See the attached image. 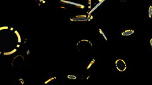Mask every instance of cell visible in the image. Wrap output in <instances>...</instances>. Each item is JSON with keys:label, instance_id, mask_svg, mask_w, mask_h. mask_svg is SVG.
Wrapping results in <instances>:
<instances>
[{"label": "cell", "instance_id": "1", "mask_svg": "<svg viewBox=\"0 0 152 85\" xmlns=\"http://www.w3.org/2000/svg\"><path fill=\"white\" fill-rule=\"evenodd\" d=\"M1 52L4 55H10L17 51L21 43V36L17 31L8 26L1 27Z\"/></svg>", "mask_w": 152, "mask_h": 85}, {"label": "cell", "instance_id": "2", "mask_svg": "<svg viewBox=\"0 0 152 85\" xmlns=\"http://www.w3.org/2000/svg\"><path fill=\"white\" fill-rule=\"evenodd\" d=\"M92 48H93V44L88 40H81L77 43V50L81 52H89Z\"/></svg>", "mask_w": 152, "mask_h": 85}, {"label": "cell", "instance_id": "3", "mask_svg": "<svg viewBox=\"0 0 152 85\" xmlns=\"http://www.w3.org/2000/svg\"><path fill=\"white\" fill-rule=\"evenodd\" d=\"M24 62V57L22 55H17L12 60V65L14 68H18L21 67Z\"/></svg>", "mask_w": 152, "mask_h": 85}, {"label": "cell", "instance_id": "4", "mask_svg": "<svg viewBox=\"0 0 152 85\" xmlns=\"http://www.w3.org/2000/svg\"><path fill=\"white\" fill-rule=\"evenodd\" d=\"M115 65H116V68H117L119 72L125 71L126 68V62L122 59L117 60L115 62Z\"/></svg>", "mask_w": 152, "mask_h": 85}, {"label": "cell", "instance_id": "5", "mask_svg": "<svg viewBox=\"0 0 152 85\" xmlns=\"http://www.w3.org/2000/svg\"><path fill=\"white\" fill-rule=\"evenodd\" d=\"M76 19H71L72 21H89L91 19L90 17H87V16H79V17H76Z\"/></svg>", "mask_w": 152, "mask_h": 85}, {"label": "cell", "instance_id": "6", "mask_svg": "<svg viewBox=\"0 0 152 85\" xmlns=\"http://www.w3.org/2000/svg\"><path fill=\"white\" fill-rule=\"evenodd\" d=\"M133 33H134L133 30H126V31H124V32H122V36H129V35H132Z\"/></svg>", "mask_w": 152, "mask_h": 85}, {"label": "cell", "instance_id": "7", "mask_svg": "<svg viewBox=\"0 0 152 85\" xmlns=\"http://www.w3.org/2000/svg\"><path fill=\"white\" fill-rule=\"evenodd\" d=\"M68 78H71V79H75L76 78V77H75V76H70V75L68 76Z\"/></svg>", "mask_w": 152, "mask_h": 85}, {"label": "cell", "instance_id": "8", "mask_svg": "<svg viewBox=\"0 0 152 85\" xmlns=\"http://www.w3.org/2000/svg\"><path fill=\"white\" fill-rule=\"evenodd\" d=\"M119 1H121V2H126V1H128L129 0H119Z\"/></svg>", "mask_w": 152, "mask_h": 85}, {"label": "cell", "instance_id": "9", "mask_svg": "<svg viewBox=\"0 0 152 85\" xmlns=\"http://www.w3.org/2000/svg\"><path fill=\"white\" fill-rule=\"evenodd\" d=\"M151 48H152V39L151 40Z\"/></svg>", "mask_w": 152, "mask_h": 85}]
</instances>
